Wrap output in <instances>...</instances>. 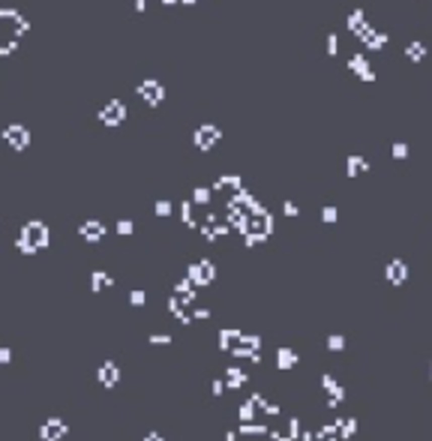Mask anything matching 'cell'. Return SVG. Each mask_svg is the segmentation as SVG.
<instances>
[{"label": "cell", "instance_id": "obj_1", "mask_svg": "<svg viewBox=\"0 0 432 441\" xmlns=\"http://www.w3.org/2000/svg\"><path fill=\"white\" fill-rule=\"evenodd\" d=\"M3 138H6L12 147H18V150H21V147H27V144H30V129H27V126H21V123H9L6 129H3Z\"/></svg>", "mask_w": 432, "mask_h": 441}, {"label": "cell", "instance_id": "obj_2", "mask_svg": "<svg viewBox=\"0 0 432 441\" xmlns=\"http://www.w3.org/2000/svg\"><path fill=\"white\" fill-rule=\"evenodd\" d=\"M124 102H108L105 108H102V120L105 123H117V120H124Z\"/></svg>", "mask_w": 432, "mask_h": 441}, {"label": "cell", "instance_id": "obj_3", "mask_svg": "<svg viewBox=\"0 0 432 441\" xmlns=\"http://www.w3.org/2000/svg\"><path fill=\"white\" fill-rule=\"evenodd\" d=\"M141 93H144L147 99H153V102H156V99L162 96V93H159V84H153V81H147V84H141Z\"/></svg>", "mask_w": 432, "mask_h": 441}]
</instances>
